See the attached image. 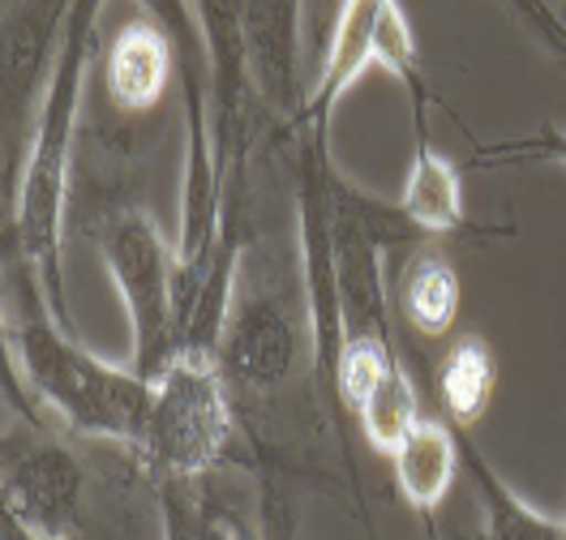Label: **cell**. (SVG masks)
Here are the masks:
<instances>
[{
	"label": "cell",
	"mask_w": 566,
	"mask_h": 540,
	"mask_svg": "<svg viewBox=\"0 0 566 540\" xmlns=\"http://www.w3.org/2000/svg\"><path fill=\"white\" fill-rule=\"evenodd\" d=\"M4 348L13 378L65 430L91 442L138 446L155 382L138 369H116L77 343L70 322L52 309L43 275L18 245L4 241Z\"/></svg>",
	"instance_id": "6da1fadb"
},
{
	"label": "cell",
	"mask_w": 566,
	"mask_h": 540,
	"mask_svg": "<svg viewBox=\"0 0 566 540\" xmlns=\"http://www.w3.org/2000/svg\"><path fill=\"white\" fill-rule=\"evenodd\" d=\"M214 360L237 399L245 433L258 430L271 407H283L301 391L322 387L305 262L296 266L292 253L262 232H249L237 253Z\"/></svg>",
	"instance_id": "7a4b0ae2"
},
{
	"label": "cell",
	"mask_w": 566,
	"mask_h": 540,
	"mask_svg": "<svg viewBox=\"0 0 566 540\" xmlns=\"http://www.w3.org/2000/svg\"><path fill=\"white\" fill-rule=\"evenodd\" d=\"M241 412L211 352H177L155 378V403L146 416L134 468L155 489L193 485L237 459Z\"/></svg>",
	"instance_id": "3957f363"
},
{
	"label": "cell",
	"mask_w": 566,
	"mask_h": 540,
	"mask_svg": "<svg viewBox=\"0 0 566 540\" xmlns=\"http://www.w3.org/2000/svg\"><path fill=\"white\" fill-rule=\"evenodd\" d=\"M86 232L129 309L134 369L155 382L180 352L177 245L159 232V223L138 202H104L99 215L86 219Z\"/></svg>",
	"instance_id": "277c9868"
},
{
	"label": "cell",
	"mask_w": 566,
	"mask_h": 540,
	"mask_svg": "<svg viewBox=\"0 0 566 540\" xmlns=\"http://www.w3.org/2000/svg\"><path fill=\"white\" fill-rule=\"evenodd\" d=\"M35 403V399H31ZM0 494L4 515L39 540H82L91 510V472L61 433L43 425L39 412L9 416L0 446Z\"/></svg>",
	"instance_id": "5b68a950"
},
{
	"label": "cell",
	"mask_w": 566,
	"mask_h": 540,
	"mask_svg": "<svg viewBox=\"0 0 566 540\" xmlns=\"http://www.w3.org/2000/svg\"><path fill=\"white\" fill-rule=\"evenodd\" d=\"M369 70H390L408 91H412V108L417 125H424V86L417 70V47L408 35V22L399 13L395 0H344L331 47L322 61L318 82L310 86L305 104L296 112V120L287 125V134H322L326 138V120L339 104V95L360 82Z\"/></svg>",
	"instance_id": "8992f818"
},
{
	"label": "cell",
	"mask_w": 566,
	"mask_h": 540,
	"mask_svg": "<svg viewBox=\"0 0 566 540\" xmlns=\"http://www.w3.org/2000/svg\"><path fill=\"white\" fill-rule=\"evenodd\" d=\"M73 0H0V129H4V207L31 155L39 104L56 65Z\"/></svg>",
	"instance_id": "52a82bcc"
},
{
	"label": "cell",
	"mask_w": 566,
	"mask_h": 540,
	"mask_svg": "<svg viewBox=\"0 0 566 540\" xmlns=\"http://www.w3.org/2000/svg\"><path fill=\"white\" fill-rule=\"evenodd\" d=\"M193 4H198V18H202L207 52H211V142L214 177H219V193H223V219H241L249 155V99H253L245 0H193Z\"/></svg>",
	"instance_id": "ba28073f"
},
{
	"label": "cell",
	"mask_w": 566,
	"mask_h": 540,
	"mask_svg": "<svg viewBox=\"0 0 566 540\" xmlns=\"http://www.w3.org/2000/svg\"><path fill=\"white\" fill-rule=\"evenodd\" d=\"M245 39L253 95L271 116L296 120L301 95V0H245Z\"/></svg>",
	"instance_id": "9c48e42d"
},
{
	"label": "cell",
	"mask_w": 566,
	"mask_h": 540,
	"mask_svg": "<svg viewBox=\"0 0 566 540\" xmlns=\"http://www.w3.org/2000/svg\"><path fill=\"white\" fill-rule=\"evenodd\" d=\"M172 73H177V52L150 18L125 22L116 31L112 47H107V95L116 108H155L164 99Z\"/></svg>",
	"instance_id": "30bf717a"
},
{
	"label": "cell",
	"mask_w": 566,
	"mask_h": 540,
	"mask_svg": "<svg viewBox=\"0 0 566 540\" xmlns=\"http://www.w3.org/2000/svg\"><path fill=\"white\" fill-rule=\"evenodd\" d=\"M390 468H395V489L399 498L412 506L417 515H433L442 498L451 494V480L460 464V437L451 421H438V416H421L412 433L395 446L390 455Z\"/></svg>",
	"instance_id": "8fae6325"
},
{
	"label": "cell",
	"mask_w": 566,
	"mask_h": 540,
	"mask_svg": "<svg viewBox=\"0 0 566 540\" xmlns=\"http://www.w3.org/2000/svg\"><path fill=\"white\" fill-rule=\"evenodd\" d=\"M460 437V464L472 480V494L485 510V540H563L566 519L541 515L532 510L502 476L494 472V464L485 459V451L472 442L468 430H455Z\"/></svg>",
	"instance_id": "7c38bea8"
},
{
	"label": "cell",
	"mask_w": 566,
	"mask_h": 540,
	"mask_svg": "<svg viewBox=\"0 0 566 540\" xmlns=\"http://www.w3.org/2000/svg\"><path fill=\"white\" fill-rule=\"evenodd\" d=\"M399 211L412 219V227H421L424 236H447V232L463 227L460 168L429 146L424 125H417V155H412V168H408Z\"/></svg>",
	"instance_id": "4fadbf2b"
},
{
	"label": "cell",
	"mask_w": 566,
	"mask_h": 540,
	"mask_svg": "<svg viewBox=\"0 0 566 540\" xmlns=\"http://www.w3.org/2000/svg\"><path fill=\"white\" fill-rule=\"evenodd\" d=\"M497 387V360L485 339L460 335L438 360V399L455 430H472L485 412Z\"/></svg>",
	"instance_id": "5bb4252c"
},
{
	"label": "cell",
	"mask_w": 566,
	"mask_h": 540,
	"mask_svg": "<svg viewBox=\"0 0 566 540\" xmlns=\"http://www.w3.org/2000/svg\"><path fill=\"white\" fill-rule=\"evenodd\" d=\"M460 275L442 253L421 250L408 262L403 284H399V305H403V318L417 335H424V339L451 335V326L460 318Z\"/></svg>",
	"instance_id": "9a60e30c"
},
{
	"label": "cell",
	"mask_w": 566,
	"mask_h": 540,
	"mask_svg": "<svg viewBox=\"0 0 566 540\" xmlns=\"http://www.w3.org/2000/svg\"><path fill=\"white\" fill-rule=\"evenodd\" d=\"M472 159H476V163H541V159L566 163V134L558 125H541L536 134L520 138V142L476 146Z\"/></svg>",
	"instance_id": "2e32d148"
},
{
	"label": "cell",
	"mask_w": 566,
	"mask_h": 540,
	"mask_svg": "<svg viewBox=\"0 0 566 540\" xmlns=\"http://www.w3.org/2000/svg\"><path fill=\"white\" fill-rule=\"evenodd\" d=\"M4 540H39V537H31V532H27L22 523H13V519L4 515Z\"/></svg>",
	"instance_id": "e0dca14e"
},
{
	"label": "cell",
	"mask_w": 566,
	"mask_h": 540,
	"mask_svg": "<svg viewBox=\"0 0 566 540\" xmlns=\"http://www.w3.org/2000/svg\"><path fill=\"white\" fill-rule=\"evenodd\" d=\"M424 537L438 540V528H433V515H424Z\"/></svg>",
	"instance_id": "ac0fdd59"
},
{
	"label": "cell",
	"mask_w": 566,
	"mask_h": 540,
	"mask_svg": "<svg viewBox=\"0 0 566 540\" xmlns=\"http://www.w3.org/2000/svg\"><path fill=\"white\" fill-rule=\"evenodd\" d=\"M520 4H524V9H532V4H536V0H520Z\"/></svg>",
	"instance_id": "d6986e66"
},
{
	"label": "cell",
	"mask_w": 566,
	"mask_h": 540,
	"mask_svg": "<svg viewBox=\"0 0 566 540\" xmlns=\"http://www.w3.org/2000/svg\"><path fill=\"white\" fill-rule=\"evenodd\" d=\"M563 540H566V537H563Z\"/></svg>",
	"instance_id": "ffe728a7"
}]
</instances>
